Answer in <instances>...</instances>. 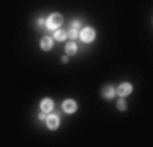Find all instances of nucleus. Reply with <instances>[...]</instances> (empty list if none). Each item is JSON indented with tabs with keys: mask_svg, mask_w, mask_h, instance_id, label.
<instances>
[{
	"mask_svg": "<svg viewBox=\"0 0 153 147\" xmlns=\"http://www.w3.org/2000/svg\"><path fill=\"white\" fill-rule=\"evenodd\" d=\"M60 25H62V15H59V13H52L46 20V28L47 29H57Z\"/></svg>",
	"mask_w": 153,
	"mask_h": 147,
	"instance_id": "obj_1",
	"label": "nucleus"
},
{
	"mask_svg": "<svg viewBox=\"0 0 153 147\" xmlns=\"http://www.w3.org/2000/svg\"><path fill=\"white\" fill-rule=\"evenodd\" d=\"M94 36H96V33H94V29L91 26H86L80 31V39H82L83 43H93Z\"/></svg>",
	"mask_w": 153,
	"mask_h": 147,
	"instance_id": "obj_2",
	"label": "nucleus"
},
{
	"mask_svg": "<svg viewBox=\"0 0 153 147\" xmlns=\"http://www.w3.org/2000/svg\"><path fill=\"white\" fill-rule=\"evenodd\" d=\"M46 124H47V128L49 129H57L59 128V116L57 115H49V116H46Z\"/></svg>",
	"mask_w": 153,
	"mask_h": 147,
	"instance_id": "obj_3",
	"label": "nucleus"
},
{
	"mask_svg": "<svg viewBox=\"0 0 153 147\" xmlns=\"http://www.w3.org/2000/svg\"><path fill=\"white\" fill-rule=\"evenodd\" d=\"M116 93L121 95V97H127V95L132 93V85H130V83H127V82H124V83L119 85V88L116 90Z\"/></svg>",
	"mask_w": 153,
	"mask_h": 147,
	"instance_id": "obj_4",
	"label": "nucleus"
},
{
	"mask_svg": "<svg viewBox=\"0 0 153 147\" xmlns=\"http://www.w3.org/2000/svg\"><path fill=\"white\" fill-rule=\"evenodd\" d=\"M76 108H78V105H76L74 100H65L62 103V110H64L65 113H75Z\"/></svg>",
	"mask_w": 153,
	"mask_h": 147,
	"instance_id": "obj_5",
	"label": "nucleus"
},
{
	"mask_svg": "<svg viewBox=\"0 0 153 147\" xmlns=\"http://www.w3.org/2000/svg\"><path fill=\"white\" fill-rule=\"evenodd\" d=\"M41 110L44 113H51L54 110V101L51 100V98H44V100L41 101Z\"/></svg>",
	"mask_w": 153,
	"mask_h": 147,
	"instance_id": "obj_6",
	"label": "nucleus"
},
{
	"mask_svg": "<svg viewBox=\"0 0 153 147\" xmlns=\"http://www.w3.org/2000/svg\"><path fill=\"white\" fill-rule=\"evenodd\" d=\"M52 46H54L52 38H49V36H44V38L41 39V49H42V51H49V49H52Z\"/></svg>",
	"mask_w": 153,
	"mask_h": 147,
	"instance_id": "obj_7",
	"label": "nucleus"
},
{
	"mask_svg": "<svg viewBox=\"0 0 153 147\" xmlns=\"http://www.w3.org/2000/svg\"><path fill=\"white\" fill-rule=\"evenodd\" d=\"M65 52L68 54V56H74V54L78 52V47H76V44L72 41V43H67L65 44Z\"/></svg>",
	"mask_w": 153,
	"mask_h": 147,
	"instance_id": "obj_8",
	"label": "nucleus"
},
{
	"mask_svg": "<svg viewBox=\"0 0 153 147\" xmlns=\"http://www.w3.org/2000/svg\"><path fill=\"white\" fill-rule=\"evenodd\" d=\"M103 97H104V98H114V97H116V88L111 87V85L104 87V88H103Z\"/></svg>",
	"mask_w": 153,
	"mask_h": 147,
	"instance_id": "obj_9",
	"label": "nucleus"
},
{
	"mask_svg": "<svg viewBox=\"0 0 153 147\" xmlns=\"http://www.w3.org/2000/svg\"><path fill=\"white\" fill-rule=\"evenodd\" d=\"M65 38H67V33L62 31V29H56V33H54V39L56 41H64Z\"/></svg>",
	"mask_w": 153,
	"mask_h": 147,
	"instance_id": "obj_10",
	"label": "nucleus"
},
{
	"mask_svg": "<svg viewBox=\"0 0 153 147\" xmlns=\"http://www.w3.org/2000/svg\"><path fill=\"white\" fill-rule=\"evenodd\" d=\"M67 36L70 39H76L78 38V28H70V31L67 33Z\"/></svg>",
	"mask_w": 153,
	"mask_h": 147,
	"instance_id": "obj_11",
	"label": "nucleus"
},
{
	"mask_svg": "<svg viewBox=\"0 0 153 147\" xmlns=\"http://www.w3.org/2000/svg\"><path fill=\"white\" fill-rule=\"evenodd\" d=\"M126 108H127V103L124 101V100H119V101H117V110H121V111H124Z\"/></svg>",
	"mask_w": 153,
	"mask_h": 147,
	"instance_id": "obj_12",
	"label": "nucleus"
},
{
	"mask_svg": "<svg viewBox=\"0 0 153 147\" xmlns=\"http://www.w3.org/2000/svg\"><path fill=\"white\" fill-rule=\"evenodd\" d=\"M44 23H46V21L42 20V18H38V20H36V25H38L39 28H42V26H44Z\"/></svg>",
	"mask_w": 153,
	"mask_h": 147,
	"instance_id": "obj_13",
	"label": "nucleus"
},
{
	"mask_svg": "<svg viewBox=\"0 0 153 147\" xmlns=\"http://www.w3.org/2000/svg\"><path fill=\"white\" fill-rule=\"evenodd\" d=\"M72 28H80V21H74V23H72Z\"/></svg>",
	"mask_w": 153,
	"mask_h": 147,
	"instance_id": "obj_14",
	"label": "nucleus"
},
{
	"mask_svg": "<svg viewBox=\"0 0 153 147\" xmlns=\"http://www.w3.org/2000/svg\"><path fill=\"white\" fill-rule=\"evenodd\" d=\"M39 119H41V121H46V115H44V111L39 113Z\"/></svg>",
	"mask_w": 153,
	"mask_h": 147,
	"instance_id": "obj_15",
	"label": "nucleus"
},
{
	"mask_svg": "<svg viewBox=\"0 0 153 147\" xmlns=\"http://www.w3.org/2000/svg\"><path fill=\"white\" fill-rule=\"evenodd\" d=\"M62 62H64V64H67V62H68V57L64 56V57H62Z\"/></svg>",
	"mask_w": 153,
	"mask_h": 147,
	"instance_id": "obj_16",
	"label": "nucleus"
}]
</instances>
